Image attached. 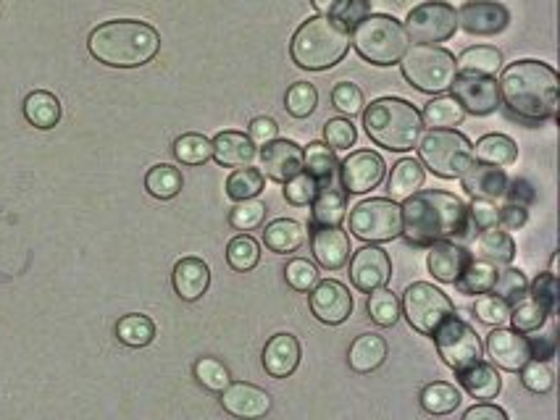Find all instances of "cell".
I'll return each mask as SVG.
<instances>
[{"instance_id":"obj_10","label":"cell","mask_w":560,"mask_h":420,"mask_svg":"<svg viewBox=\"0 0 560 420\" xmlns=\"http://www.w3.org/2000/svg\"><path fill=\"white\" fill-rule=\"evenodd\" d=\"M350 231L363 242H392L403 231L400 205L390 197H371L350 210Z\"/></svg>"},{"instance_id":"obj_20","label":"cell","mask_w":560,"mask_h":420,"mask_svg":"<svg viewBox=\"0 0 560 420\" xmlns=\"http://www.w3.org/2000/svg\"><path fill=\"white\" fill-rule=\"evenodd\" d=\"M221 407L224 413L240 420H258L271 413V394L256 384H229L221 392Z\"/></svg>"},{"instance_id":"obj_55","label":"cell","mask_w":560,"mask_h":420,"mask_svg":"<svg viewBox=\"0 0 560 420\" xmlns=\"http://www.w3.org/2000/svg\"><path fill=\"white\" fill-rule=\"evenodd\" d=\"M358 140V132L350 119H329L324 124V145L332 150H350Z\"/></svg>"},{"instance_id":"obj_47","label":"cell","mask_w":560,"mask_h":420,"mask_svg":"<svg viewBox=\"0 0 560 420\" xmlns=\"http://www.w3.org/2000/svg\"><path fill=\"white\" fill-rule=\"evenodd\" d=\"M211 153V140L198 132L182 134V137H177V142H174V158H177L179 163H185V166H200V163H206L208 158H211Z\"/></svg>"},{"instance_id":"obj_50","label":"cell","mask_w":560,"mask_h":420,"mask_svg":"<svg viewBox=\"0 0 560 420\" xmlns=\"http://www.w3.org/2000/svg\"><path fill=\"white\" fill-rule=\"evenodd\" d=\"M474 313L476 318L482 323H487V326H503V323L511 318V305H508L503 297L487 292L476 297Z\"/></svg>"},{"instance_id":"obj_57","label":"cell","mask_w":560,"mask_h":420,"mask_svg":"<svg viewBox=\"0 0 560 420\" xmlns=\"http://www.w3.org/2000/svg\"><path fill=\"white\" fill-rule=\"evenodd\" d=\"M529 294H532L537 302H542L550 313H555V308H558V276H553V273L537 276V279L529 284Z\"/></svg>"},{"instance_id":"obj_33","label":"cell","mask_w":560,"mask_h":420,"mask_svg":"<svg viewBox=\"0 0 560 420\" xmlns=\"http://www.w3.org/2000/svg\"><path fill=\"white\" fill-rule=\"evenodd\" d=\"M474 161L487 163V166H513L518 161V147L511 137L505 134H484L482 140L474 145Z\"/></svg>"},{"instance_id":"obj_54","label":"cell","mask_w":560,"mask_h":420,"mask_svg":"<svg viewBox=\"0 0 560 420\" xmlns=\"http://www.w3.org/2000/svg\"><path fill=\"white\" fill-rule=\"evenodd\" d=\"M518 373H521V384L534 394H547L555 384V376L553 371H550V365L542 363V360H529V363H526Z\"/></svg>"},{"instance_id":"obj_1","label":"cell","mask_w":560,"mask_h":420,"mask_svg":"<svg viewBox=\"0 0 560 420\" xmlns=\"http://www.w3.org/2000/svg\"><path fill=\"white\" fill-rule=\"evenodd\" d=\"M400 216H403L400 237L408 239V245L413 247L453 242L468 237L471 231L466 200L445 189H416L400 205Z\"/></svg>"},{"instance_id":"obj_52","label":"cell","mask_w":560,"mask_h":420,"mask_svg":"<svg viewBox=\"0 0 560 420\" xmlns=\"http://www.w3.org/2000/svg\"><path fill=\"white\" fill-rule=\"evenodd\" d=\"M332 105H334V108H337V111L342 113V116H348V119H353V116L363 113V108H366V100H363V90H361V87H358V84H353V82L334 84Z\"/></svg>"},{"instance_id":"obj_61","label":"cell","mask_w":560,"mask_h":420,"mask_svg":"<svg viewBox=\"0 0 560 420\" xmlns=\"http://www.w3.org/2000/svg\"><path fill=\"white\" fill-rule=\"evenodd\" d=\"M529 218V210L526 205L508 203L500 208V229H521Z\"/></svg>"},{"instance_id":"obj_27","label":"cell","mask_w":560,"mask_h":420,"mask_svg":"<svg viewBox=\"0 0 560 420\" xmlns=\"http://www.w3.org/2000/svg\"><path fill=\"white\" fill-rule=\"evenodd\" d=\"M171 281H174V292H177L182 300L195 302L208 292V284H211V268H208L206 260L182 258L177 266H174Z\"/></svg>"},{"instance_id":"obj_19","label":"cell","mask_w":560,"mask_h":420,"mask_svg":"<svg viewBox=\"0 0 560 420\" xmlns=\"http://www.w3.org/2000/svg\"><path fill=\"white\" fill-rule=\"evenodd\" d=\"M487 355L492 357V363H495L497 368L518 373L532 360V342H529V336L521 334V331L500 329V326H497V329L487 336Z\"/></svg>"},{"instance_id":"obj_31","label":"cell","mask_w":560,"mask_h":420,"mask_svg":"<svg viewBox=\"0 0 560 420\" xmlns=\"http://www.w3.org/2000/svg\"><path fill=\"white\" fill-rule=\"evenodd\" d=\"M303 171L313 176L319 187H324V184L340 179V161H337L332 147H327L324 142H311L303 150Z\"/></svg>"},{"instance_id":"obj_42","label":"cell","mask_w":560,"mask_h":420,"mask_svg":"<svg viewBox=\"0 0 560 420\" xmlns=\"http://www.w3.org/2000/svg\"><path fill=\"white\" fill-rule=\"evenodd\" d=\"M116 336H119L121 344L140 350V347H148V344L156 339V323L150 321L148 315H124V318H119V323H116Z\"/></svg>"},{"instance_id":"obj_30","label":"cell","mask_w":560,"mask_h":420,"mask_svg":"<svg viewBox=\"0 0 560 420\" xmlns=\"http://www.w3.org/2000/svg\"><path fill=\"white\" fill-rule=\"evenodd\" d=\"M458 381L474 399H495L503 389V378H500L495 365L482 363V360L458 373Z\"/></svg>"},{"instance_id":"obj_5","label":"cell","mask_w":560,"mask_h":420,"mask_svg":"<svg viewBox=\"0 0 560 420\" xmlns=\"http://www.w3.org/2000/svg\"><path fill=\"white\" fill-rule=\"evenodd\" d=\"M350 32L329 16H311L292 35L290 56L305 71H327L348 56Z\"/></svg>"},{"instance_id":"obj_3","label":"cell","mask_w":560,"mask_h":420,"mask_svg":"<svg viewBox=\"0 0 560 420\" xmlns=\"http://www.w3.org/2000/svg\"><path fill=\"white\" fill-rule=\"evenodd\" d=\"M87 48L95 61L114 69H137L158 56L161 37L150 24L137 19H114L100 24L87 37Z\"/></svg>"},{"instance_id":"obj_35","label":"cell","mask_w":560,"mask_h":420,"mask_svg":"<svg viewBox=\"0 0 560 420\" xmlns=\"http://www.w3.org/2000/svg\"><path fill=\"white\" fill-rule=\"evenodd\" d=\"M305 242V231L298 221L292 218H277L271 221L263 231V245L269 247L271 252H279V255H287V252H295Z\"/></svg>"},{"instance_id":"obj_28","label":"cell","mask_w":560,"mask_h":420,"mask_svg":"<svg viewBox=\"0 0 560 420\" xmlns=\"http://www.w3.org/2000/svg\"><path fill=\"white\" fill-rule=\"evenodd\" d=\"M474 255L476 260H484L495 268L511 266L516 258V242L508 231H503L500 226L479 231V237L474 242Z\"/></svg>"},{"instance_id":"obj_8","label":"cell","mask_w":560,"mask_h":420,"mask_svg":"<svg viewBox=\"0 0 560 420\" xmlns=\"http://www.w3.org/2000/svg\"><path fill=\"white\" fill-rule=\"evenodd\" d=\"M419 158L432 174L442 179H461L466 168L474 163V145L466 134L455 129H429L421 134Z\"/></svg>"},{"instance_id":"obj_15","label":"cell","mask_w":560,"mask_h":420,"mask_svg":"<svg viewBox=\"0 0 560 420\" xmlns=\"http://www.w3.org/2000/svg\"><path fill=\"white\" fill-rule=\"evenodd\" d=\"M387 166L374 150H355L340 163V184L350 195H363L382 184Z\"/></svg>"},{"instance_id":"obj_18","label":"cell","mask_w":560,"mask_h":420,"mask_svg":"<svg viewBox=\"0 0 560 420\" xmlns=\"http://www.w3.org/2000/svg\"><path fill=\"white\" fill-rule=\"evenodd\" d=\"M258 163H261L258 171L269 176L271 182L287 184L303 171V147L292 140H274L261 147Z\"/></svg>"},{"instance_id":"obj_45","label":"cell","mask_w":560,"mask_h":420,"mask_svg":"<svg viewBox=\"0 0 560 420\" xmlns=\"http://www.w3.org/2000/svg\"><path fill=\"white\" fill-rule=\"evenodd\" d=\"M227 263L232 271H253L261 263V245L253 237H248V234L234 237L227 247Z\"/></svg>"},{"instance_id":"obj_17","label":"cell","mask_w":560,"mask_h":420,"mask_svg":"<svg viewBox=\"0 0 560 420\" xmlns=\"http://www.w3.org/2000/svg\"><path fill=\"white\" fill-rule=\"evenodd\" d=\"M392 276V260L382 247H363L353 252L350 260V281L358 292H374V289L387 287Z\"/></svg>"},{"instance_id":"obj_53","label":"cell","mask_w":560,"mask_h":420,"mask_svg":"<svg viewBox=\"0 0 560 420\" xmlns=\"http://www.w3.org/2000/svg\"><path fill=\"white\" fill-rule=\"evenodd\" d=\"M284 279H287V284H290L295 292L308 294L316 284H319V271H316V266L308 263V260L295 258L287 263V268H284Z\"/></svg>"},{"instance_id":"obj_14","label":"cell","mask_w":560,"mask_h":420,"mask_svg":"<svg viewBox=\"0 0 560 420\" xmlns=\"http://www.w3.org/2000/svg\"><path fill=\"white\" fill-rule=\"evenodd\" d=\"M511 24V11L497 0H466L458 8V29L474 37H495Z\"/></svg>"},{"instance_id":"obj_58","label":"cell","mask_w":560,"mask_h":420,"mask_svg":"<svg viewBox=\"0 0 560 420\" xmlns=\"http://www.w3.org/2000/svg\"><path fill=\"white\" fill-rule=\"evenodd\" d=\"M468 216H471V226H476L479 231L500 226V208L490 200H474L468 205Z\"/></svg>"},{"instance_id":"obj_56","label":"cell","mask_w":560,"mask_h":420,"mask_svg":"<svg viewBox=\"0 0 560 420\" xmlns=\"http://www.w3.org/2000/svg\"><path fill=\"white\" fill-rule=\"evenodd\" d=\"M316 192H319V184H316L313 176L305 174V171H300L295 179H290V182L284 184V197H287V203L298 205V208L311 205Z\"/></svg>"},{"instance_id":"obj_39","label":"cell","mask_w":560,"mask_h":420,"mask_svg":"<svg viewBox=\"0 0 560 420\" xmlns=\"http://www.w3.org/2000/svg\"><path fill=\"white\" fill-rule=\"evenodd\" d=\"M550 315L553 313H550L542 302H537L532 294L526 292L521 300L513 302L511 305V318H508V321L513 323V329L516 331H521V334H529V331L542 329Z\"/></svg>"},{"instance_id":"obj_46","label":"cell","mask_w":560,"mask_h":420,"mask_svg":"<svg viewBox=\"0 0 560 420\" xmlns=\"http://www.w3.org/2000/svg\"><path fill=\"white\" fill-rule=\"evenodd\" d=\"M192 373L198 378V384L203 386V389H208V392L221 394L232 384V373H229L227 365L221 363V360H216V357H200L198 363L192 365Z\"/></svg>"},{"instance_id":"obj_25","label":"cell","mask_w":560,"mask_h":420,"mask_svg":"<svg viewBox=\"0 0 560 420\" xmlns=\"http://www.w3.org/2000/svg\"><path fill=\"white\" fill-rule=\"evenodd\" d=\"M348 216V192L340 179L319 187L311 203V226H340Z\"/></svg>"},{"instance_id":"obj_21","label":"cell","mask_w":560,"mask_h":420,"mask_svg":"<svg viewBox=\"0 0 560 420\" xmlns=\"http://www.w3.org/2000/svg\"><path fill=\"white\" fill-rule=\"evenodd\" d=\"M311 250L321 268L337 271L350 260V237L342 226H311Z\"/></svg>"},{"instance_id":"obj_11","label":"cell","mask_w":560,"mask_h":420,"mask_svg":"<svg viewBox=\"0 0 560 420\" xmlns=\"http://www.w3.org/2000/svg\"><path fill=\"white\" fill-rule=\"evenodd\" d=\"M405 35L419 45L447 42L458 32V11L447 0H426L405 16Z\"/></svg>"},{"instance_id":"obj_48","label":"cell","mask_w":560,"mask_h":420,"mask_svg":"<svg viewBox=\"0 0 560 420\" xmlns=\"http://www.w3.org/2000/svg\"><path fill=\"white\" fill-rule=\"evenodd\" d=\"M319 105V92L311 82H295L284 95V108L295 119H308Z\"/></svg>"},{"instance_id":"obj_44","label":"cell","mask_w":560,"mask_h":420,"mask_svg":"<svg viewBox=\"0 0 560 420\" xmlns=\"http://www.w3.org/2000/svg\"><path fill=\"white\" fill-rule=\"evenodd\" d=\"M366 308H369L371 321H374L376 326H382V329L395 326V323L400 321V315H403V310H400V300H397L395 294H392L387 287L369 292V305H366Z\"/></svg>"},{"instance_id":"obj_13","label":"cell","mask_w":560,"mask_h":420,"mask_svg":"<svg viewBox=\"0 0 560 420\" xmlns=\"http://www.w3.org/2000/svg\"><path fill=\"white\" fill-rule=\"evenodd\" d=\"M450 90H453L450 98L458 100L463 113H471V116H490L500 108V87L495 77L458 71Z\"/></svg>"},{"instance_id":"obj_38","label":"cell","mask_w":560,"mask_h":420,"mask_svg":"<svg viewBox=\"0 0 560 420\" xmlns=\"http://www.w3.org/2000/svg\"><path fill=\"white\" fill-rule=\"evenodd\" d=\"M182 171L177 166H171V163H158L153 166L145 174V189H148L150 195L156 197V200H171V197H177L182 192Z\"/></svg>"},{"instance_id":"obj_34","label":"cell","mask_w":560,"mask_h":420,"mask_svg":"<svg viewBox=\"0 0 560 420\" xmlns=\"http://www.w3.org/2000/svg\"><path fill=\"white\" fill-rule=\"evenodd\" d=\"M24 119L37 129H53L61 121V103L48 90L29 92L24 100Z\"/></svg>"},{"instance_id":"obj_9","label":"cell","mask_w":560,"mask_h":420,"mask_svg":"<svg viewBox=\"0 0 560 420\" xmlns=\"http://www.w3.org/2000/svg\"><path fill=\"white\" fill-rule=\"evenodd\" d=\"M400 310H403L405 321L411 323L413 331L434 336V331L453 315V302L442 289H437L429 281H416L405 289Z\"/></svg>"},{"instance_id":"obj_23","label":"cell","mask_w":560,"mask_h":420,"mask_svg":"<svg viewBox=\"0 0 560 420\" xmlns=\"http://www.w3.org/2000/svg\"><path fill=\"white\" fill-rule=\"evenodd\" d=\"M471 260V252L466 250L458 242H434L429 247V258H426V266L434 279L442 281V284H455L458 276L463 273V268L468 266Z\"/></svg>"},{"instance_id":"obj_41","label":"cell","mask_w":560,"mask_h":420,"mask_svg":"<svg viewBox=\"0 0 560 420\" xmlns=\"http://www.w3.org/2000/svg\"><path fill=\"white\" fill-rule=\"evenodd\" d=\"M495 279H497L495 266L484 263V260L471 258L468 260V266L463 268L461 276H458V281H455V287H458V292L479 297V294L492 292V287H495Z\"/></svg>"},{"instance_id":"obj_36","label":"cell","mask_w":560,"mask_h":420,"mask_svg":"<svg viewBox=\"0 0 560 420\" xmlns=\"http://www.w3.org/2000/svg\"><path fill=\"white\" fill-rule=\"evenodd\" d=\"M458 71H468V74H484V77H495L497 71L503 69V53L490 45H476V48H466L461 56L455 58Z\"/></svg>"},{"instance_id":"obj_51","label":"cell","mask_w":560,"mask_h":420,"mask_svg":"<svg viewBox=\"0 0 560 420\" xmlns=\"http://www.w3.org/2000/svg\"><path fill=\"white\" fill-rule=\"evenodd\" d=\"M263 218H266V203L253 197V200H240L234 205L229 213V224L237 231H253L263 224Z\"/></svg>"},{"instance_id":"obj_37","label":"cell","mask_w":560,"mask_h":420,"mask_svg":"<svg viewBox=\"0 0 560 420\" xmlns=\"http://www.w3.org/2000/svg\"><path fill=\"white\" fill-rule=\"evenodd\" d=\"M463 119H466V113L458 105V100L450 98V95L429 100L421 111V121L429 129H455V126H461Z\"/></svg>"},{"instance_id":"obj_59","label":"cell","mask_w":560,"mask_h":420,"mask_svg":"<svg viewBox=\"0 0 560 420\" xmlns=\"http://www.w3.org/2000/svg\"><path fill=\"white\" fill-rule=\"evenodd\" d=\"M248 137L250 142L256 147L269 145V142L279 140V124L271 116H258V119L250 121V129H248Z\"/></svg>"},{"instance_id":"obj_60","label":"cell","mask_w":560,"mask_h":420,"mask_svg":"<svg viewBox=\"0 0 560 420\" xmlns=\"http://www.w3.org/2000/svg\"><path fill=\"white\" fill-rule=\"evenodd\" d=\"M369 14H371L369 0H348V3H345V6H342L340 11L332 16V19L337 21V24H342V27L350 32L358 21H363Z\"/></svg>"},{"instance_id":"obj_2","label":"cell","mask_w":560,"mask_h":420,"mask_svg":"<svg viewBox=\"0 0 560 420\" xmlns=\"http://www.w3.org/2000/svg\"><path fill=\"white\" fill-rule=\"evenodd\" d=\"M500 87V103L521 121L542 124L558 116V71L542 61H516L505 66Z\"/></svg>"},{"instance_id":"obj_43","label":"cell","mask_w":560,"mask_h":420,"mask_svg":"<svg viewBox=\"0 0 560 420\" xmlns=\"http://www.w3.org/2000/svg\"><path fill=\"white\" fill-rule=\"evenodd\" d=\"M266 187V176L253 166H242L237 171H232L227 179V195L229 200L240 203V200H253L258 197Z\"/></svg>"},{"instance_id":"obj_4","label":"cell","mask_w":560,"mask_h":420,"mask_svg":"<svg viewBox=\"0 0 560 420\" xmlns=\"http://www.w3.org/2000/svg\"><path fill=\"white\" fill-rule=\"evenodd\" d=\"M363 129L390 153H408L419 145L424 134L421 111L403 98H379L363 108Z\"/></svg>"},{"instance_id":"obj_32","label":"cell","mask_w":560,"mask_h":420,"mask_svg":"<svg viewBox=\"0 0 560 420\" xmlns=\"http://www.w3.org/2000/svg\"><path fill=\"white\" fill-rule=\"evenodd\" d=\"M424 179H426V171L421 166V161L416 158H403V161H397L392 166V174L387 179V192H390V200H405V197H411L416 189L424 187Z\"/></svg>"},{"instance_id":"obj_40","label":"cell","mask_w":560,"mask_h":420,"mask_svg":"<svg viewBox=\"0 0 560 420\" xmlns=\"http://www.w3.org/2000/svg\"><path fill=\"white\" fill-rule=\"evenodd\" d=\"M419 402H421V407H424V413L447 415L461 407V392H458L453 384L434 381V384H426L424 389H421Z\"/></svg>"},{"instance_id":"obj_62","label":"cell","mask_w":560,"mask_h":420,"mask_svg":"<svg viewBox=\"0 0 560 420\" xmlns=\"http://www.w3.org/2000/svg\"><path fill=\"white\" fill-rule=\"evenodd\" d=\"M463 420H508V413H505L503 407L484 402V405H474L471 410H466Z\"/></svg>"},{"instance_id":"obj_16","label":"cell","mask_w":560,"mask_h":420,"mask_svg":"<svg viewBox=\"0 0 560 420\" xmlns=\"http://www.w3.org/2000/svg\"><path fill=\"white\" fill-rule=\"evenodd\" d=\"M308 294H311V297H308L311 313L316 315V321L327 323V326H340V323H345L355 308L350 289L337 279L319 281Z\"/></svg>"},{"instance_id":"obj_22","label":"cell","mask_w":560,"mask_h":420,"mask_svg":"<svg viewBox=\"0 0 560 420\" xmlns=\"http://www.w3.org/2000/svg\"><path fill=\"white\" fill-rule=\"evenodd\" d=\"M461 184L474 200H490V203H497V200H505V195H508L511 179L505 174V168L474 161L466 168V174L461 176Z\"/></svg>"},{"instance_id":"obj_12","label":"cell","mask_w":560,"mask_h":420,"mask_svg":"<svg viewBox=\"0 0 560 420\" xmlns=\"http://www.w3.org/2000/svg\"><path fill=\"white\" fill-rule=\"evenodd\" d=\"M432 339L434 344H437L442 363H445L447 368H453L455 373L466 371L468 365L482 360V339H479V334H476L463 318H458V315H450L440 329L434 331Z\"/></svg>"},{"instance_id":"obj_63","label":"cell","mask_w":560,"mask_h":420,"mask_svg":"<svg viewBox=\"0 0 560 420\" xmlns=\"http://www.w3.org/2000/svg\"><path fill=\"white\" fill-rule=\"evenodd\" d=\"M311 3L321 16H329V19H332V16L337 14V11H340L348 0H311Z\"/></svg>"},{"instance_id":"obj_24","label":"cell","mask_w":560,"mask_h":420,"mask_svg":"<svg viewBox=\"0 0 560 420\" xmlns=\"http://www.w3.org/2000/svg\"><path fill=\"white\" fill-rule=\"evenodd\" d=\"M261 363L271 378L292 376L300 365V342L292 334L271 336L263 347Z\"/></svg>"},{"instance_id":"obj_7","label":"cell","mask_w":560,"mask_h":420,"mask_svg":"<svg viewBox=\"0 0 560 420\" xmlns=\"http://www.w3.org/2000/svg\"><path fill=\"white\" fill-rule=\"evenodd\" d=\"M400 71H403L405 82L419 92L440 95V92L450 90L458 66H455V56L450 50L437 48V45H413L400 58Z\"/></svg>"},{"instance_id":"obj_29","label":"cell","mask_w":560,"mask_h":420,"mask_svg":"<svg viewBox=\"0 0 560 420\" xmlns=\"http://www.w3.org/2000/svg\"><path fill=\"white\" fill-rule=\"evenodd\" d=\"M387 360V342L379 334H361L350 344L348 365L355 373H374Z\"/></svg>"},{"instance_id":"obj_26","label":"cell","mask_w":560,"mask_h":420,"mask_svg":"<svg viewBox=\"0 0 560 420\" xmlns=\"http://www.w3.org/2000/svg\"><path fill=\"white\" fill-rule=\"evenodd\" d=\"M211 147L213 161L227 168L250 166L258 155V147L250 142L248 134L242 132H219L211 140Z\"/></svg>"},{"instance_id":"obj_6","label":"cell","mask_w":560,"mask_h":420,"mask_svg":"<svg viewBox=\"0 0 560 420\" xmlns=\"http://www.w3.org/2000/svg\"><path fill=\"white\" fill-rule=\"evenodd\" d=\"M350 45L363 61L374 66H395L408 50V35L395 16L369 14L350 29Z\"/></svg>"},{"instance_id":"obj_49","label":"cell","mask_w":560,"mask_h":420,"mask_svg":"<svg viewBox=\"0 0 560 420\" xmlns=\"http://www.w3.org/2000/svg\"><path fill=\"white\" fill-rule=\"evenodd\" d=\"M526 292H529V279H526V273L521 271V268L505 266L503 271H497V279H495V287H492V294L503 297L508 305H513V302L521 300Z\"/></svg>"}]
</instances>
